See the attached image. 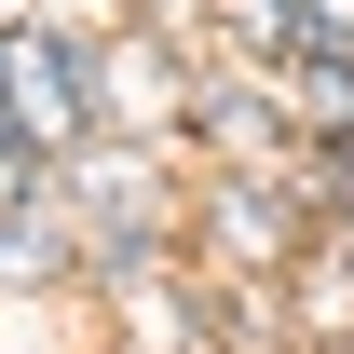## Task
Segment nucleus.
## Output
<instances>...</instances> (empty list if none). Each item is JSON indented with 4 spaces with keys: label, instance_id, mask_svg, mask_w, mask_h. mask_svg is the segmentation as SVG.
<instances>
[{
    "label": "nucleus",
    "instance_id": "nucleus-7",
    "mask_svg": "<svg viewBox=\"0 0 354 354\" xmlns=\"http://www.w3.org/2000/svg\"><path fill=\"white\" fill-rule=\"evenodd\" d=\"M354 28V0H300V41H341Z\"/></svg>",
    "mask_w": 354,
    "mask_h": 354
},
{
    "label": "nucleus",
    "instance_id": "nucleus-6",
    "mask_svg": "<svg viewBox=\"0 0 354 354\" xmlns=\"http://www.w3.org/2000/svg\"><path fill=\"white\" fill-rule=\"evenodd\" d=\"M28 191H41V150H28V136L0 123V218H14V205H28Z\"/></svg>",
    "mask_w": 354,
    "mask_h": 354
},
{
    "label": "nucleus",
    "instance_id": "nucleus-4",
    "mask_svg": "<svg viewBox=\"0 0 354 354\" xmlns=\"http://www.w3.org/2000/svg\"><path fill=\"white\" fill-rule=\"evenodd\" d=\"M68 259H82L68 205H55V191H28V205L0 218V272H14V286H41V272H68Z\"/></svg>",
    "mask_w": 354,
    "mask_h": 354
},
{
    "label": "nucleus",
    "instance_id": "nucleus-2",
    "mask_svg": "<svg viewBox=\"0 0 354 354\" xmlns=\"http://www.w3.org/2000/svg\"><path fill=\"white\" fill-rule=\"evenodd\" d=\"M205 245H218L232 272H259V286H272V272L300 259V218L272 205L259 177H218V191H205Z\"/></svg>",
    "mask_w": 354,
    "mask_h": 354
},
{
    "label": "nucleus",
    "instance_id": "nucleus-8",
    "mask_svg": "<svg viewBox=\"0 0 354 354\" xmlns=\"http://www.w3.org/2000/svg\"><path fill=\"white\" fill-rule=\"evenodd\" d=\"M0 109H14V82H0Z\"/></svg>",
    "mask_w": 354,
    "mask_h": 354
},
{
    "label": "nucleus",
    "instance_id": "nucleus-9",
    "mask_svg": "<svg viewBox=\"0 0 354 354\" xmlns=\"http://www.w3.org/2000/svg\"><path fill=\"white\" fill-rule=\"evenodd\" d=\"M327 354H354V341H327Z\"/></svg>",
    "mask_w": 354,
    "mask_h": 354
},
{
    "label": "nucleus",
    "instance_id": "nucleus-3",
    "mask_svg": "<svg viewBox=\"0 0 354 354\" xmlns=\"http://www.w3.org/2000/svg\"><path fill=\"white\" fill-rule=\"evenodd\" d=\"M191 123H205V150H232L245 177L286 164V109H272L259 82H205V95H191Z\"/></svg>",
    "mask_w": 354,
    "mask_h": 354
},
{
    "label": "nucleus",
    "instance_id": "nucleus-5",
    "mask_svg": "<svg viewBox=\"0 0 354 354\" xmlns=\"http://www.w3.org/2000/svg\"><path fill=\"white\" fill-rule=\"evenodd\" d=\"M286 286H300L313 354H327V341H354V259H286Z\"/></svg>",
    "mask_w": 354,
    "mask_h": 354
},
{
    "label": "nucleus",
    "instance_id": "nucleus-1",
    "mask_svg": "<svg viewBox=\"0 0 354 354\" xmlns=\"http://www.w3.org/2000/svg\"><path fill=\"white\" fill-rule=\"evenodd\" d=\"M0 82H14V109H0V123L28 136L41 164H68V150L95 136V95H82V55H68V41H28V28H0Z\"/></svg>",
    "mask_w": 354,
    "mask_h": 354
}]
</instances>
